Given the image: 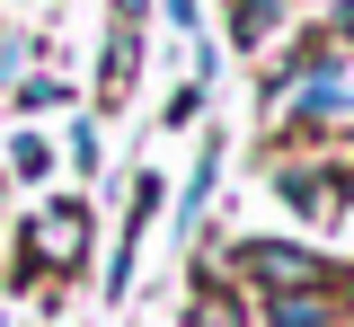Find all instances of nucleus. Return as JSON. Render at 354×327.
Segmentation results:
<instances>
[{"instance_id": "obj_1", "label": "nucleus", "mask_w": 354, "mask_h": 327, "mask_svg": "<svg viewBox=\"0 0 354 327\" xmlns=\"http://www.w3.org/2000/svg\"><path fill=\"white\" fill-rule=\"evenodd\" d=\"M239 275L257 283L266 301H274V292H328V266H319L310 248H292V239H248V248H239Z\"/></svg>"}, {"instance_id": "obj_2", "label": "nucleus", "mask_w": 354, "mask_h": 327, "mask_svg": "<svg viewBox=\"0 0 354 327\" xmlns=\"http://www.w3.org/2000/svg\"><path fill=\"white\" fill-rule=\"evenodd\" d=\"M80 248H88V212L80 204H44L27 221V266H80Z\"/></svg>"}, {"instance_id": "obj_3", "label": "nucleus", "mask_w": 354, "mask_h": 327, "mask_svg": "<svg viewBox=\"0 0 354 327\" xmlns=\"http://www.w3.org/2000/svg\"><path fill=\"white\" fill-rule=\"evenodd\" d=\"M257 327H337V301L328 292H274Z\"/></svg>"}, {"instance_id": "obj_4", "label": "nucleus", "mask_w": 354, "mask_h": 327, "mask_svg": "<svg viewBox=\"0 0 354 327\" xmlns=\"http://www.w3.org/2000/svg\"><path fill=\"white\" fill-rule=\"evenodd\" d=\"M274 186L292 195V204H301V212H328V204H337V186H354V177H328V168H283V177H274Z\"/></svg>"}, {"instance_id": "obj_5", "label": "nucleus", "mask_w": 354, "mask_h": 327, "mask_svg": "<svg viewBox=\"0 0 354 327\" xmlns=\"http://www.w3.org/2000/svg\"><path fill=\"white\" fill-rule=\"evenodd\" d=\"M266 27H274V0H239V45H257Z\"/></svg>"}, {"instance_id": "obj_6", "label": "nucleus", "mask_w": 354, "mask_h": 327, "mask_svg": "<svg viewBox=\"0 0 354 327\" xmlns=\"http://www.w3.org/2000/svg\"><path fill=\"white\" fill-rule=\"evenodd\" d=\"M9 168H18V177H44V168H53V150H44V141L27 133V141H18V150H9Z\"/></svg>"}, {"instance_id": "obj_7", "label": "nucleus", "mask_w": 354, "mask_h": 327, "mask_svg": "<svg viewBox=\"0 0 354 327\" xmlns=\"http://www.w3.org/2000/svg\"><path fill=\"white\" fill-rule=\"evenodd\" d=\"M18 62H27V45H18V36H0V80H9Z\"/></svg>"}, {"instance_id": "obj_8", "label": "nucleus", "mask_w": 354, "mask_h": 327, "mask_svg": "<svg viewBox=\"0 0 354 327\" xmlns=\"http://www.w3.org/2000/svg\"><path fill=\"white\" fill-rule=\"evenodd\" d=\"M337 36H354V0H337Z\"/></svg>"}]
</instances>
